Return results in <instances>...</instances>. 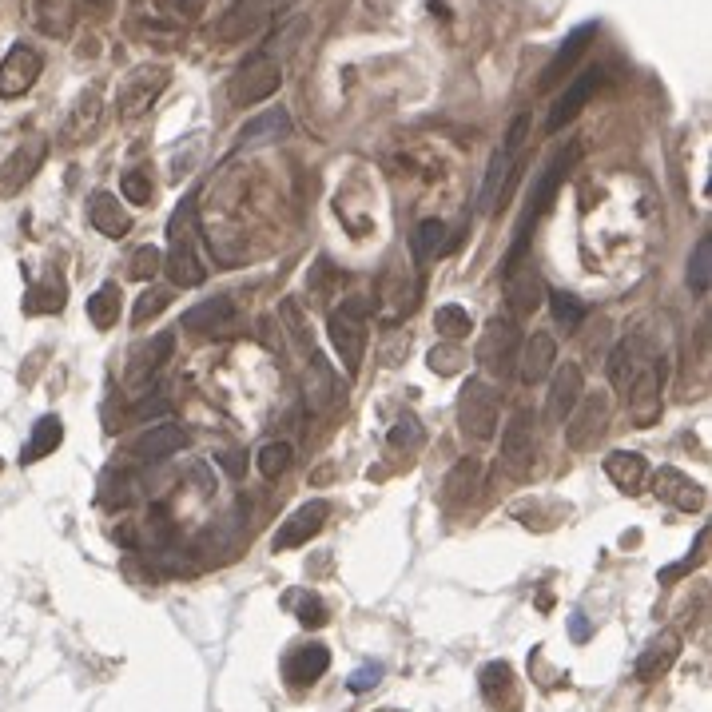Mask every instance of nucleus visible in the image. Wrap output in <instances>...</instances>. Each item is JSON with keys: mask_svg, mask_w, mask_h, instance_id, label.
<instances>
[{"mask_svg": "<svg viewBox=\"0 0 712 712\" xmlns=\"http://www.w3.org/2000/svg\"><path fill=\"white\" fill-rule=\"evenodd\" d=\"M581 156H585V144L573 140L569 148H561V152L545 164L541 179L534 183V195H530V203H526V211H522V219H518V231H514V243H510V255H506V275H514V271L522 267V259H526V251H530V231L537 227V219L549 211L557 187L565 183V176L573 172V164H577Z\"/></svg>", "mask_w": 712, "mask_h": 712, "instance_id": "f257e3e1", "label": "nucleus"}, {"mask_svg": "<svg viewBox=\"0 0 712 712\" xmlns=\"http://www.w3.org/2000/svg\"><path fill=\"white\" fill-rule=\"evenodd\" d=\"M164 271L172 275L176 287H199V283L207 279V267H203V259L195 255V199H183L176 211H172Z\"/></svg>", "mask_w": 712, "mask_h": 712, "instance_id": "f03ea898", "label": "nucleus"}, {"mask_svg": "<svg viewBox=\"0 0 712 712\" xmlns=\"http://www.w3.org/2000/svg\"><path fill=\"white\" fill-rule=\"evenodd\" d=\"M366 319H370V299L366 295H351V299H343L339 311H331V323H327L331 347H335V355L343 358V366H347L351 378L358 374V366L366 358V343H370Z\"/></svg>", "mask_w": 712, "mask_h": 712, "instance_id": "7ed1b4c3", "label": "nucleus"}, {"mask_svg": "<svg viewBox=\"0 0 712 712\" xmlns=\"http://www.w3.org/2000/svg\"><path fill=\"white\" fill-rule=\"evenodd\" d=\"M498 406H502L498 390L490 382H482V378H470L462 386V394H458V426H462V434L474 438V442H490L498 434Z\"/></svg>", "mask_w": 712, "mask_h": 712, "instance_id": "20e7f679", "label": "nucleus"}, {"mask_svg": "<svg viewBox=\"0 0 712 712\" xmlns=\"http://www.w3.org/2000/svg\"><path fill=\"white\" fill-rule=\"evenodd\" d=\"M172 80V68L168 64H140L116 92V112L120 120H140L144 112H152V104L164 96Z\"/></svg>", "mask_w": 712, "mask_h": 712, "instance_id": "39448f33", "label": "nucleus"}, {"mask_svg": "<svg viewBox=\"0 0 712 712\" xmlns=\"http://www.w3.org/2000/svg\"><path fill=\"white\" fill-rule=\"evenodd\" d=\"M279 84H283L279 60L267 56V52H255V56L235 72V80H231V104H239V108L263 104V100H271V96L279 92Z\"/></svg>", "mask_w": 712, "mask_h": 712, "instance_id": "423d86ee", "label": "nucleus"}, {"mask_svg": "<svg viewBox=\"0 0 712 712\" xmlns=\"http://www.w3.org/2000/svg\"><path fill=\"white\" fill-rule=\"evenodd\" d=\"M609 414H613V402H609L605 390L581 394L577 406H573L569 418H565V446H569V450H589V446H597V438H601L605 426H609Z\"/></svg>", "mask_w": 712, "mask_h": 712, "instance_id": "0eeeda50", "label": "nucleus"}, {"mask_svg": "<svg viewBox=\"0 0 712 712\" xmlns=\"http://www.w3.org/2000/svg\"><path fill=\"white\" fill-rule=\"evenodd\" d=\"M537 418L530 410H518L510 418V426L502 430V470L514 478V482H526L534 474V458H537Z\"/></svg>", "mask_w": 712, "mask_h": 712, "instance_id": "6e6552de", "label": "nucleus"}, {"mask_svg": "<svg viewBox=\"0 0 712 712\" xmlns=\"http://www.w3.org/2000/svg\"><path fill=\"white\" fill-rule=\"evenodd\" d=\"M40 68H44V60H40V52L32 44H12L8 56L0 60V100L24 96L36 84Z\"/></svg>", "mask_w": 712, "mask_h": 712, "instance_id": "1a4fd4ad", "label": "nucleus"}, {"mask_svg": "<svg viewBox=\"0 0 712 712\" xmlns=\"http://www.w3.org/2000/svg\"><path fill=\"white\" fill-rule=\"evenodd\" d=\"M601 80H605V68H585L581 76H573L569 88L561 92V100L553 104V112L545 120V132H561L565 124H573L581 116V108L589 104V96L601 88Z\"/></svg>", "mask_w": 712, "mask_h": 712, "instance_id": "9d476101", "label": "nucleus"}, {"mask_svg": "<svg viewBox=\"0 0 712 712\" xmlns=\"http://www.w3.org/2000/svg\"><path fill=\"white\" fill-rule=\"evenodd\" d=\"M518 347H522L518 327H514L510 319H494V323H490V331H486V335H482V343H478V362H482L486 370L506 374V370L518 362Z\"/></svg>", "mask_w": 712, "mask_h": 712, "instance_id": "9b49d317", "label": "nucleus"}, {"mask_svg": "<svg viewBox=\"0 0 712 712\" xmlns=\"http://www.w3.org/2000/svg\"><path fill=\"white\" fill-rule=\"evenodd\" d=\"M653 490H657L661 502H669V506L681 510V514H701V510H705V486L693 482L689 474L673 470V466H661V470H657Z\"/></svg>", "mask_w": 712, "mask_h": 712, "instance_id": "f8f14e48", "label": "nucleus"}, {"mask_svg": "<svg viewBox=\"0 0 712 712\" xmlns=\"http://www.w3.org/2000/svg\"><path fill=\"white\" fill-rule=\"evenodd\" d=\"M327 514H331V506H327L323 498H315V502L299 506V510H295L283 526H279V534L271 537V545H275V549H299V545H307L311 537L323 530Z\"/></svg>", "mask_w": 712, "mask_h": 712, "instance_id": "ddd939ff", "label": "nucleus"}, {"mask_svg": "<svg viewBox=\"0 0 712 712\" xmlns=\"http://www.w3.org/2000/svg\"><path fill=\"white\" fill-rule=\"evenodd\" d=\"M44 156H48V144H44V140H24V144L0 164V195L24 191V183L40 172Z\"/></svg>", "mask_w": 712, "mask_h": 712, "instance_id": "4468645a", "label": "nucleus"}, {"mask_svg": "<svg viewBox=\"0 0 712 712\" xmlns=\"http://www.w3.org/2000/svg\"><path fill=\"white\" fill-rule=\"evenodd\" d=\"M585 394V374H581V366L577 362H565V366H557L553 370V382H549V422H565L569 418V410L577 406V398Z\"/></svg>", "mask_w": 712, "mask_h": 712, "instance_id": "2eb2a0df", "label": "nucleus"}, {"mask_svg": "<svg viewBox=\"0 0 712 712\" xmlns=\"http://www.w3.org/2000/svg\"><path fill=\"white\" fill-rule=\"evenodd\" d=\"M677 657H681V633H673V629H665V633H657L649 645H645V653L637 657V681H661L673 665H677Z\"/></svg>", "mask_w": 712, "mask_h": 712, "instance_id": "dca6fc26", "label": "nucleus"}, {"mask_svg": "<svg viewBox=\"0 0 712 712\" xmlns=\"http://www.w3.org/2000/svg\"><path fill=\"white\" fill-rule=\"evenodd\" d=\"M553 362H557V339L545 335V331H534L526 343H522V355H518V378L526 386H537L553 374Z\"/></svg>", "mask_w": 712, "mask_h": 712, "instance_id": "f3484780", "label": "nucleus"}, {"mask_svg": "<svg viewBox=\"0 0 712 712\" xmlns=\"http://www.w3.org/2000/svg\"><path fill=\"white\" fill-rule=\"evenodd\" d=\"M327 669H331V649L319 645V641H311V645H299V649L287 657L283 677H287L295 689H307V685H315L319 677H327Z\"/></svg>", "mask_w": 712, "mask_h": 712, "instance_id": "a211bd4d", "label": "nucleus"}, {"mask_svg": "<svg viewBox=\"0 0 712 712\" xmlns=\"http://www.w3.org/2000/svg\"><path fill=\"white\" fill-rule=\"evenodd\" d=\"M271 12V0H235L227 12H223V20L215 24V36L219 40H227V44H235V40H247L259 24H263V16Z\"/></svg>", "mask_w": 712, "mask_h": 712, "instance_id": "6ab92c4d", "label": "nucleus"}, {"mask_svg": "<svg viewBox=\"0 0 712 712\" xmlns=\"http://www.w3.org/2000/svg\"><path fill=\"white\" fill-rule=\"evenodd\" d=\"M478 681H482V697H486L494 709H506V712L522 709L518 677H514V669H510L506 661H490V665L478 673Z\"/></svg>", "mask_w": 712, "mask_h": 712, "instance_id": "aec40b11", "label": "nucleus"}, {"mask_svg": "<svg viewBox=\"0 0 712 712\" xmlns=\"http://www.w3.org/2000/svg\"><path fill=\"white\" fill-rule=\"evenodd\" d=\"M625 398H629L633 422H637V426H653V422L661 418V382H657V370L645 366V370L637 374V382L629 386Z\"/></svg>", "mask_w": 712, "mask_h": 712, "instance_id": "412c9836", "label": "nucleus"}, {"mask_svg": "<svg viewBox=\"0 0 712 712\" xmlns=\"http://www.w3.org/2000/svg\"><path fill=\"white\" fill-rule=\"evenodd\" d=\"M100 108H104L100 88L80 92L76 104H72V116H68L64 128H60V140H64V144H80V140H88V136L96 132V124H100Z\"/></svg>", "mask_w": 712, "mask_h": 712, "instance_id": "4be33fe9", "label": "nucleus"}, {"mask_svg": "<svg viewBox=\"0 0 712 712\" xmlns=\"http://www.w3.org/2000/svg\"><path fill=\"white\" fill-rule=\"evenodd\" d=\"M510 183H514V156H510L506 148H498V152L490 156V168H486V183H482V195H478V211H482V215L498 211V203L506 199Z\"/></svg>", "mask_w": 712, "mask_h": 712, "instance_id": "5701e85b", "label": "nucleus"}, {"mask_svg": "<svg viewBox=\"0 0 712 712\" xmlns=\"http://www.w3.org/2000/svg\"><path fill=\"white\" fill-rule=\"evenodd\" d=\"M88 219H92V227H96L100 235H108V239H120V235L132 231V219H128V211L120 207V199H116L112 191H96V195H92Z\"/></svg>", "mask_w": 712, "mask_h": 712, "instance_id": "b1692460", "label": "nucleus"}, {"mask_svg": "<svg viewBox=\"0 0 712 712\" xmlns=\"http://www.w3.org/2000/svg\"><path fill=\"white\" fill-rule=\"evenodd\" d=\"M183 446H187V430L176 426V422H160V426H152V430L136 442V458H144V462H164V458H172Z\"/></svg>", "mask_w": 712, "mask_h": 712, "instance_id": "393cba45", "label": "nucleus"}, {"mask_svg": "<svg viewBox=\"0 0 712 712\" xmlns=\"http://www.w3.org/2000/svg\"><path fill=\"white\" fill-rule=\"evenodd\" d=\"M593 32H597V24H581L577 32H569V36H565V44L553 52V60H549V64H545V72H541V88H553V84L561 80V72H569V68H573V60L589 48Z\"/></svg>", "mask_w": 712, "mask_h": 712, "instance_id": "a878e982", "label": "nucleus"}, {"mask_svg": "<svg viewBox=\"0 0 712 712\" xmlns=\"http://www.w3.org/2000/svg\"><path fill=\"white\" fill-rule=\"evenodd\" d=\"M291 132V116L287 108H267L263 116L247 120L239 128V148H255V144H271V140H283Z\"/></svg>", "mask_w": 712, "mask_h": 712, "instance_id": "bb28decb", "label": "nucleus"}, {"mask_svg": "<svg viewBox=\"0 0 712 712\" xmlns=\"http://www.w3.org/2000/svg\"><path fill=\"white\" fill-rule=\"evenodd\" d=\"M605 474H609V482H613L617 490L637 494L641 482H645V474H649V462H645L637 450H613V454L605 458Z\"/></svg>", "mask_w": 712, "mask_h": 712, "instance_id": "cd10ccee", "label": "nucleus"}, {"mask_svg": "<svg viewBox=\"0 0 712 712\" xmlns=\"http://www.w3.org/2000/svg\"><path fill=\"white\" fill-rule=\"evenodd\" d=\"M474 490H478V458H462L442 482V506L458 510V506H466L474 498Z\"/></svg>", "mask_w": 712, "mask_h": 712, "instance_id": "c85d7f7f", "label": "nucleus"}, {"mask_svg": "<svg viewBox=\"0 0 712 712\" xmlns=\"http://www.w3.org/2000/svg\"><path fill=\"white\" fill-rule=\"evenodd\" d=\"M645 370V358H641V347L637 343H617L613 347V355H609V382L621 390V394H629V386L637 382V374Z\"/></svg>", "mask_w": 712, "mask_h": 712, "instance_id": "c756f323", "label": "nucleus"}, {"mask_svg": "<svg viewBox=\"0 0 712 712\" xmlns=\"http://www.w3.org/2000/svg\"><path fill=\"white\" fill-rule=\"evenodd\" d=\"M60 442H64V422H60L56 414H44V418L32 426V438H28V446L20 450V462H40V458H48Z\"/></svg>", "mask_w": 712, "mask_h": 712, "instance_id": "7c9ffc66", "label": "nucleus"}, {"mask_svg": "<svg viewBox=\"0 0 712 712\" xmlns=\"http://www.w3.org/2000/svg\"><path fill=\"white\" fill-rule=\"evenodd\" d=\"M56 311H64V283L56 275H48V279H40V283L28 287L24 315H56Z\"/></svg>", "mask_w": 712, "mask_h": 712, "instance_id": "2f4dec72", "label": "nucleus"}, {"mask_svg": "<svg viewBox=\"0 0 712 712\" xmlns=\"http://www.w3.org/2000/svg\"><path fill=\"white\" fill-rule=\"evenodd\" d=\"M231 319V299H207V303H199V307H191V311H183V331H219L223 323Z\"/></svg>", "mask_w": 712, "mask_h": 712, "instance_id": "473e14b6", "label": "nucleus"}, {"mask_svg": "<svg viewBox=\"0 0 712 712\" xmlns=\"http://www.w3.org/2000/svg\"><path fill=\"white\" fill-rule=\"evenodd\" d=\"M120 287L116 283H104L92 299H88V319H92V327L96 331H108V327H116V319H120Z\"/></svg>", "mask_w": 712, "mask_h": 712, "instance_id": "72a5a7b5", "label": "nucleus"}, {"mask_svg": "<svg viewBox=\"0 0 712 712\" xmlns=\"http://www.w3.org/2000/svg\"><path fill=\"white\" fill-rule=\"evenodd\" d=\"M172 351H176V335H172V331H160V335L140 351V362L132 366V378H148V374H156L164 362H172Z\"/></svg>", "mask_w": 712, "mask_h": 712, "instance_id": "f704fd0d", "label": "nucleus"}, {"mask_svg": "<svg viewBox=\"0 0 712 712\" xmlns=\"http://www.w3.org/2000/svg\"><path fill=\"white\" fill-rule=\"evenodd\" d=\"M434 331H438L446 343H458V339H466V335L474 331V319H470L466 307L446 303V307H438V315H434Z\"/></svg>", "mask_w": 712, "mask_h": 712, "instance_id": "c9c22d12", "label": "nucleus"}, {"mask_svg": "<svg viewBox=\"0 0 712 712\" xmlns=\"http://www.w3.org/2000/svg\"><path fill=\"white\" fill-rule=\"evenodd\" d=\"M279 315H283V323H287V335H291V343H295V351L303 358H311L319 347H315V339H311V331H307V319H303V307L295 303V299H283V307H279Z\"/></svg>", "mask_w": 712, "mask_h": 712, "instance_id": "e433bc0d", "label": "nucleus"}, {"mask_svg": "<svg viewBox=\"0 0 712 712\" xmlns=\"http://www.w3.org/2000/svg\"><path fill=\"white\" fill-rule=\"evenodd\" d=\"M307 362H311V374H315V386H307V398H311L315 410H327V402H331L335 390H339V386H335V370H331V362L319 355V351L307 358Z\"/></svg>", "mask_w": 712, "mask_h": 712, "instance_id": "4c0bfd02", "label": "nucleus"}, {"mask_svg": "<svg viewBox=\"0 0 712 712\" xmlns=\"http://www.w3.org/2000/svg\"><path fill=\"white\" fill-rule=\"evenodd\" d=\"M291 458H295L291 442H267V446L255 454V466H259V474H263L267 482H275V478H283V474L291 470Z\"/></svg>", "mask_w": 712, "mask_h": 712, "instance_id": "58836bf2", "label": "nucleus"}, {"mask_svg": "<svg viewBox=\"0 0 712 712\" xmlns=\"http://www.w3.org/2000/svg\"><path fill=\"white\" fill-rule=\"evenodd\" d=\"M709 283H712V235H701L693 255H689V287L697 295H709Z\"/></svg>", "mask_w": 712, "mask_h": 712, "instance_id": "ea45409f", "label": "nucleus"}, {"mask_svg": "<svg viewBox=\"0 0 712 712\" xmlns=\"http://www.w3.org/2000/svg\"><path fill=\"white\" fill-rule=\"evenodd\" d=\"M442 235H446L442 219H422L414 231V263H430L442 251Z\"/></svg>", "mask_w": 712, "mask_h": 712, "instance_id": "a19ab883", "label": "nucleus"}, {"mask_svg": "<svg viewBox=\"0 0 712 712\" xmlns=\"http://www.w3.org/2000/svg\"><path fill=\"white\" fill-rule=\"evenodd\" d=\"M100 502L104 506H128L132 502V478L120 470V466H108L104 478H100Z\"/></svg>", "mask_w": 712, "mask_h": 712, "instance_id": "79ce46f5", "label": "nucleus"}, {"mask_svg": "<svg viewBox=\"0 0 712 712\" xmlns=\"http://www.w3.org/2000/svg\"><path fill=\"white\" fill-rule=\"evenodd\" d=\"M287 605L295 609V617H299V625H307V629H323L327 621H331V613H327V605L315 597V593H291L287 597Z\"/></svg>", "mask_w": 712, "mask_h": 712, "instance_id": "37998d69", "label": "nucleus"}, {"mask_svg": "<svg viewBox=\"0 0 712 712\" xmlns=\"http://www.w3.org/2000/svg\"><path fill=\"white\" fill-rule=\"evenodd\" d=\"M506 287H510V303H514V311L518 315H530L537 303V295H541V279H537L534 271H526V279H518V275H510L506 279Z\"/></svg>", "mask_w": 712, "mask_h": 712, "instance_id": "c03bdc74", "label": "nucleus"}, {"mask_svg": "<svg viewBox=\"0 0 712 712\" xmlns=\"http://www.w3.org/2000/svg\"><path fill=\"white\" fill-rule=\"evenodd\" d=\"M168 307H172V291H168V287H148V291L136 299V307H132V323H136V327H144L148 319L164 315Z\"/></svg>", "mask_w": 712, "mask_h": 712, "instance_id": "a18cd8bd", "label": "nucleus"}, {"mask_svg": "<svg viewBox=\"0 0 712 712\" xmlns=\"http://www.w3.org/2000/svg\"><path fill=\"white\" fill-rule=\"evenodd\" d=\"M426 362H430V370L434 374H442V378H450V374H458L470 358H466V351L458 347V343H438L430 355H426Z\"/></svg>", "mask_w": 712, "mask_h": 712, "instance_id": "49530a36", "label": "nucleus"}, {"mask_svg": "<svg viewBox=\"0 0 712 712\" xmlns=\"http://www.w3.org/2000/svg\"><path fill=\"white\" fill-rule=\"evenodd\" d=\"M549 311H553V319H557L565 331H577L581 319H585V307H581L573 295H565V291H549Z\"/></svg>", "mask_w": 712, "mask_h": 712, "instance_id": "de8ad7c7", "label": "nucleus"}, {"mask_svg": "<svg viewBox=\"0 0 712 712\" xmlns=\"http://www.w3.org/2000/svg\"><path fill=\"white\" fill-rule=\"evenodd\" d=\"M422 442V422L414 414H398L394 426H390V446L394 450H414Z\"/></svg>", "mask_w": 712, "mask_h": 712, "instance_id": "09e8293b", "label": "nucleus"}, {"mask_svg": "<svg viewBox=\"0 0 712 712\" xmlns=\"http://www.w3.org/2000/svg\"><path fill=\"white\" fill-rule=\"evenodd\" d=\"M160 271H164V251L152 247V243L136 247V255H132V275H136V279H156Z\"/></svg>", "mask_w": 712, "mask_h": 712, "instance_id": "8fccbe9b", "label": "nucleus"}, {"mask_svg": "<svg viewBox=\"0 0 712 712\" xmlns=\"http://www.w3.org/2000/svg\"><path fill=\"white\" fill-rule=\"evenodd\" d=\"M120 191L128 203H152V176L148 172H124Z\"/></svg>", "mask_w": 712, "mask_h": 712, "instance_id": "3c124183", "label": "nucleus"}, {"mask_svg": "<svg viewBox=\"0 0 712 712\" xmlns=\"http://www.w3.org/2000/svg\"><path fill=\"white\" fill-rule=\"evenodd\" d=\"M378 681H382V665H362V669L351 673V681H347V685H351V693H370Z\"/></svg>", "mask_w": 712, "mask_h": 712, "instance_id": "603ef678", "label": "nucleus"}, {"mask_svg": "<svg viewBox=\"0 0 712 712\" xmlns=\"http://www.w3.org/2000/svg\"><path fill=\"white\" fill-rule=\"evenodd\" d=\"M168 410H172V406H168L164 398H144V402L132 410V418H136V422H148V418H168Z\"/></svg>", "mask_w": 712, "mask_h": 712, "instance_id": "864d4df0", "label": "nucleus"}, {"mask_svg": "<svg viewBox=\"0 0 712 712\" xmlns=\"http://www.w3.org/2000/svg\"><path fill=\"white\" fill-rule=\"evenodd\" d=\"M526 132H530V116H518V120H514V128H510V136H506V144H502V148H506V152H510V156H518V152H522V144H526Z\"/></svg>", "mask_w": 712, "mask_h": 712, "instance_id": "5fc2aeb1", "label": "nucleus"}, {"mask_svg": "<svg viewBox=\"0 0 712 712\" xmlns=\"http://www.w3.org/2000/svg\"><path fill=\"white\" fill-rule=\"evenodd\" d=\"M569 633H573V641H589V621H585V613H573V617H569Z\"/></svg>", "mask_w": 712, "mask_h": 712, "instance_id": "6e6d98bb", "label": "nucleus"}, {"mask_svg": "<svg viewBox=\"0 0 712 712\" xmlns=\"http://www.w3.org/2000/svg\"><path fill=\"white\" fill-rule=\"evenodd\" d=\"M219 462H223V466H227V474H239V470H243V466H239V462H235V454H223V458H219Z\"/></svg>", "mask_w": 712, "mask_h": 712, "instance_id": "4d7b16f0", "label": "nucleus"}, {"mask_svg": "<svg viewBox=\"0 0 712 712\" xmlns=\"http://www.w3.org/2000/svg\"><path fill=\"white\" fill-rule=\"evenodd\" d=\"M295 4H299V0H275V8H279V16H287V12L295 8Z\"/></svg>", "mask_w": 712, "mask_h": 712, "instance_id": "13d9d810", "label": "nucleus"}, {"mask_svg": "<svg viewBox=\"0 0 712 712\" xmlns=\"http://www.w3.org/2000/svg\"><path fill=\"white\" fill-rule=\"evenodd\" d=\"M88 4H92V8H100V12H108V8H112V0H88Z\"/></svg>", "mask_w": 712, "mask_h": 712, "instance_id": "bf43d9fd", "label": "nucleus"}, {"mask_svg": "<svg viewBox=\"0 0 712 712\" xmlns=\"http://www.w3.org/2000/svg\"><path fill=\"white\" fill-rule=\"evenodd\" d=\"M378 712H398V709H378Z\"/></svg>", "mask_w": 712, "mask_h": 712, "instance_id": "052dcab7", "label": "nucleus"}, {"mask_svg": "<svg viewBox=\"0 0 712 712\" xmlns=\"http://www.w3.org/2000/svg\"><path fill=\"white\" fill-rule=\"evenodd\" d=\"M179 4H183V0H179ZM187 4H191V0H187Z\"/></svg>", "mask_w": 712, "mask_h": 712, "instance_id": "680f3d73", "label": "nucleus"}]
</instances>
